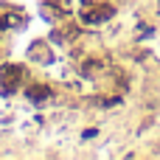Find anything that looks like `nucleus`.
<instances>
[{
  "label": "nucleus",
  "instance_id": "nucleus-1",
  "mask_svg": "<svg viewBox=\"0 0 160 160\" xmlns=\"http://www.w3.org/2000/svg\"><path fill=\"white\" fill-rule=\"evenodd\" d=\"M28 96H31V98H42L45 90H42V87H34V90H28Z\"/></svg>",
  "mask_w": 160,
  "mask_h": 160
}]
</instances>
